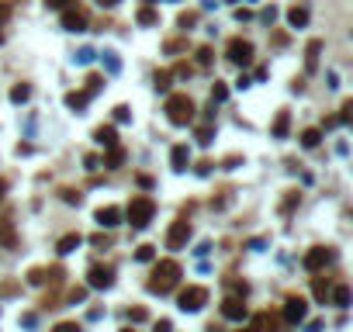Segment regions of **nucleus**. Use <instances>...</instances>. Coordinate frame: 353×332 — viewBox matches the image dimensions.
<instances>
[{"instance_id":"obj_34","label":"nucleus","mask_w":353,"mask_h":332,"mask_svg":"<svg viewBox=\"0 0 353 332\" xmlns=\"http://www.w3.org/2000/svg\"><path fill=\"white\" fill-rule=\"evenodd\" d=\"M225 97H229V87H225V83H215V87H211V100H215V104H222Z\"/></svg>"},{"instance_id":"obj_18","label":"nucleus","mask_w":353,"mask_h":332,"mask_svg":"<svg viewBox=\"0 0 353 332\" xmlns=\"http://www.w3.org/2000/svg\"><path fill=\"white\" fill-rule=\"evenodd\" d=\"M87 100H90V94H87V90H69V94H66V107L83 111V107H87Z\"/></svg>"},{"instance_id":"obj_22","label":"nucleus","mask_w":353,"mask_h":332,"mask_svg":"<svg viewBox=\"0 0 353 332\" xmlns=\"http://www.w3.org/2000/svg\"><path fill=\"white\" fill-rule=\"evenodd\" d=\"M288 24H291V28H305V24H308V11H305V7H291V11H288Z\"/></svg>"},{"instance_id":"obj_42","label":"nucleus","mask_w":353,"mask_h":332,"mask_svg":"<svg viewBox=\"0 0 353 332\" xmlns=\"http://www.w3.org/2000/svg\"><path fill=\"white\" fill-rule=\"evenodd\" d=\"M83 298H87V287H73V291H69V301H73V305L83 301Z\"/></svg>"},{"instance_id":"obj_25","label":"nucleus","mask_w":353,"mask_h":332,"mask_svg":"<svg viewBox=\"0 0 353 332\" xmlns=\"http://www.w3.org/2000/svg\"><path fill=\"white\" fill-rule=\"evenodd\" d=\"M28 97H31V87H28V83H18V87L11 90V100H14V104H24Z\"/></svg>"},{"instance_id":"obj_37","label":"nucleus","mask_w":353,"mask_h":332,"mask_svg":"<svg viewBox=\"0 0 353 332\" xmlns=\"http://www.w3.org/2000/svg\"><path fill=\"white\" fill-rule=\"evenodd\" d=\"M52 332H83V325H77V322H59Z\"/></svg>"},{"instance_id":"obj_5","label":"nucleus","mask_w":353,"mask_h":332,"mask_svg":"<svg viewBox=\"0 0 353 332\" xmlns=\"http://www.w3.org/2000/svg\"><path fill=\"white\" fill-rule=\"evenodd\" d=\"M333 260H336L333 246H312V249L305 253V260H301V263H305V270H308V274H319V270H326Z\"/></svg>"},{"instance_id":"obj_3","label":"nucleus","mask_w":353,"mask_h":332,"mask_svg":"<svg viewBox=\"0 0 353 332\" xmlns=\"http://www.w3.org/2000/svg\"><path fill=\"white\" fill-rule=\"evenodd\" d=\"M163 111H166V118H170L173 125H191V121H194V111H197V107H194V100L187 97V94H170Z\"/></svg>"},{"instance_id":"obj_53","label":"nucleus","mask_w":353,"mask_h":332,"mask_svg":"<svg viewBox=\"0 0 353 332\" xmlns=\"http://www.w3.org/2000/svg\"><path fill=\"white\" fill-rule=\"evenodd\" d=\"M229 4H235V0H229Z\"/></svg>"},{"instance_id":"obj_15","label":"nucleus","mask_w":353,"mask_h":332,"mask_svg":"<svg viewBox=\"0 0 353 332\" xmlns=\"http://www.w3.org/2000/svg\"><path fill=\"white\" fill-rule=\"evenodd\" d=\"M0 246H4V249H18V232H14V222H0Z\"/></svg>"},{"instance_id":"obj_38","label":"nucleus","mask_w":353,"mask_h":332,"mask_svg":"<svg viewBox=\"0 0 353 332\" xmlns=\"http://www.w3.org/2000/svg\"><path fill=\"white\" fill-rule=\"evenodd\" d=\"M197 21V14L194 11H187V14H180V28H184V31H191V24H194Z\"/></svg>"},{"instance_id":"obj_41","label":"nucleus","mask_w":353,"mask_h":332,"mask_svg":"<svg viewBox=\"0 0 353 332\" xmlns=\"http://www.w3.org/2000/svg\"><path fill=\"white\" fill-rule=\"evenodd\" d=\"M128 318H132V322H146L149 312H146V308H128Z\"/></svg>"},{"instance_id":"obj_4","label":"nucleus","mask_w":353,"mask_h":332,"mask_svg":"<svg viewBox=\"0 0 353 332\" xmlns=\"http://www.w3.org/2000/svg\"><path fill=\"white\" fill-rule=\"evenodd\" d=\"M176 305H180L184 312H201V308L208 305V287H201V284L184 287V291L176 294Z\"/></svg>"},{"instance_id":"obj_31","label":"nucleus","mask_w":353,"mask_h":332,"mask_svg":"<svg viewBox=\"0 0 353 332\" xmlns=\"http://www.w3.org/2000/svg\"><path fill=\"white\" fill-rule=\"evenodd\" d=\"M211 45H201V49H197V66H211Z\"/></svg>"},{"instance_id":"obj_6","label":"nucleus","mask_w":353,"mask_h":332,"mask_svg":"<svg viewBox=\"0 0 353 332\" xmlns=\"http://www.w3.org/2000/svg\"><path fill=\"white\" fill-rule=\"evenodd\" d=\"M225 56H229V62H235V66H250V62H253V42L232 39L229 49H225Z\"/></svg>"},{"instance_id":"obj_16","label":"nucleus","mask_w":353,"mask_h":332,"mask_svg":"<svg viewBox=\"0 0 353 332\" xmlns=\"http://www.w3.org/2000/svg\"><path fill=\"white\" fill-rule=\"evenodd\" d=\"M80 242H83V235H80V232H69V235H62V239L56 242V249L66 256V253H73V249H80Z\"/></svg>"},{"instance_id":"obj_20","label":"nucleus","mask_w":353,"mask_h":332,"mask_svg":"<svg viewBox=\"0 0 353 332\" xmlns=\"http://www.w3.org/2000/svg\"><path fill=\"white\" fill-rule=\"evenodd\" d=\"M288 128H291V111H280L270 132H274V138H284V135H288Z\"/></svg>"},{"instance_id":"obj_7","label":"nucleus","mask_w":353,"mask_h":332,"mask_svg":"<svg viewBox=\"0 0 353 332\" xmlns=\"http://www.w3.org/2000/svg\"><path fill=\"white\" fill-rule=\"evenodd\" d=\"M187 239H191V222H187V218H176L173 225H170V232H166V249H184Z\"/></svg>"},{"instance_id":"obj_23","label":"nucleus","mask_w":353,"mask_h":332,"mask_svg":"<svg viewBox=\"0 0 353 332\" xmlns=\"http://www.w3.org/2000/svg\"><path fill=\"white\" fill-rule=\"evenodd\" d=\"M319 142H322V128H305V132H301V145H305V149H315Z\"/></svg>"},{"instance_id":"obj_2","label":"nucleus","mask_w":353,"mask_h":332,"mask_svg":"<svg viewBox=\"0 0 353 332\" xmlns=\"http://www.w3.org/2000/svg\"><path fill=\"white\" fill-rule=\"evenodd\" d=\"M153 215H156V201L146 194H138L128 201V208H125V218H128V225L132 229H146L149 222H153Z\"/></svg>"},{"instance_id":"obj_35","label":"nucleus","mask_w":353,"mask_h":332,"mask_svg":"<svg viewBox=\"0 0 353 332\" xmlns=\"http://www.w3.org/2000/svg\"><path fill=\"white\" fill-rule=\"evenodd\" d=\"M156 90H170V80H173V73H166V69H163V73H156Z\"/></svg>"},{"instance_id":"obj_17","label":"nucleus","mask_w":353,"mask_h":332,"mask_svg":"<svg viewBox=\"0 0 353 332\" xmlns=\"http://www.w3.org/2000/svg\"><path fill=\"white\" fill-rule=\"evenodd\" d=\"M187 163H191L187 145H173V153H170V166H173V170H187Z\"/></svg>"},{"instance_id":"obj_1","label":"nucleus","mask_w":353,"mask_h":332,"mask_svg":"<svg viewBox=\"0 0 353 332\" xmlns=\"http://www.w3.org/2000/svg\"><path fill=\"white\" fill-rule=\"evenodd\" d=\"M180 284V263L176 260H156L153 274H149V291L153 294H170Z\"/></svg>"},{"instance_id":"obj_10","label":"nucleus","mask_w":353,"mask_h":332,"mask_svg":"<svg viewBox=\"0 0 353 332\" xmlns=\"http://www.w3.org/2000/svg\"><path fill=\"white\" fill-rule=\"evenodd\" d=\"M62 28L66 31H87V14L80 7H66L62 11Z\"/></svg>"},{"instance_id":"obj_52","label":"nucleus","mask_w":353,"mask_h":332,"mask_svg":"<svg viewBox=\"0 0 353 332\" xmlns=\"http://www.w3.org/2000/svg\"><path fill=\"white\" fill-rule=\"evenodd\" d=\"M146 4H156V0H146Z\"/></svg>"},{"instance_id":"obj_40","label":"nucleus","mask_w":353,"mask_h":332,"mask_svg":"<svg viewBox=\"0 0 353 332\" xmlns=\"http://www.w3.org/2000/svg\"><path fill=\"white\" fill-rule=\"evenodd\" d=\"M128 118H132L128 104H118V107H115V121H128Z\"/></svg>"},{"instance_id":"obj_32","label":"nucleus","mask_w":353,"mask_h":332,"mask_svg":"<svg viewBox=\"0 0 353 332\" xmlns=\"http://www.w3.org/2000/svg\"><path fill=\"white\" fill-rule=\"evenodd\" d=\"M350 115H353V100H343V107H339V125H350Z\"/></svg>"},{"instance_id":"obj_45","label":"nucleus","mask_w":353,"mask_h":332,"mask_svg":"<svg viewBox=\"0 0 353 332\" xmlns=\"http://www.w3.org/2000/svg\"><path fill=\"white\" fill-rule=\"evenodd\" d=\"M173 73H176V77H191V73H194V69H191V66H187V62H180V66H176Z\"/></svg>"},{"instance_id":"obj_12","label":"nucleus","mask_w":353,"mask_h":332,"mask_svg":"<svg viewBox=\"0 0 353 332\" xmlns=\"http://www.w3.org/2000/svg\"><path fill=\"white\" fill-rule=\"evenodd\" d=\"M94 222H97L100 229H115L118 222H121V208H115V204H108V208H97V211H94Z\"/></svg>"},{"instance_id":"obj_21","label":"nucleus","mask_w":353,"mask_h":332,"mask_svg":"<svg viewBox=\"0 0 353 332\" xmlns=\"http://www.w3.org/2000/svg\"><path fill=\"white\" fill-rule=\"evenodd\" d=\"M333 305L336 308H350V287L346 284H336L333 287Z\"/></svg>"},{"instance_id":"obj_43","label":"nucleus","mask_w":353,"mask_h":332,"mask_svg":"<svg viewBox=\"0 0 353 332\" xmlns=\"http://www.w3.org/2000/svg\"><path fill=\"white\" fill-rule=\"evenodd\" d=\"M90 242H94V246H97V249H108V246H111V239H108V235H94V239H90Z\"/></svg>"},{"instance_id":"obj_36","label":"nucleus","mask_w":353,"mask_h":332,"mask_svg":"<svg viewBox=\"0 0 353 332\" xmlns=\"http://www.w3.org/2000/svg\"><path fill=\"white\" fill-rule=\"evenodd\" d=\"M59 194H62V201H66V204H80V191H69V187H62Z\"/></svg>"},{"instance_id":"obj_49","label":"nucleus","mask_w":353,"mask_h":332,"mask_svg":"<svg viewBox=\"0 0 353 332\" xmlns=\"http://www.w3.org/2000/svg\"><path fill=\"white\" fill-rule=\"evenodd\" d=\"M4 194H7V180H0V201H4Z\"/></svg>"},{"instance_id":"obj_13","label":"nucleus","mask_w":353,"mask_h":332,"mask_svg":"<svg viewBox=\"0 0 353 332\" xmlns=\"http://www.w3.org/2000/svg\"><path fill=\"white\" fill-rule=\"evenodd\" d=\"M250 332H277V318H274L270 312H256Z\"/></svg>"},{"instance_id":"obj_48","label":"nucleus","mask_w":353,"mask_h":332,"mask_svg":"<svg viewBox=\"0 0 353 332\" xmlns=\"http://www.w3.org/2000/svg\"><path fill=\"white\" fill-rule=\"evenodd\" d=\"M45 4H49V7H66L69 0H45Z\"/></svg>"},{"instance_id":"obj_46","label":"nucleus","mask_w":353,"mask_h":332,"mask_svg":"<svg viewBox=\"0 0 353 332\" xmlns=\"http://www.w3.org/2000/svg\"><path fill=\"white\" fill-rule=\"evenodd\" d=\"M211 166H215V163H211V159H204V163H197V173H201V176L211 173Z\"/></svg>"},{"instance_id":"obj_8","label":"nucleus","mask_w":353,"mask_h":332,"mask_svg":"<svg viewBox=\"0 0 353 332\" xmlns=\"http://www.w3.org/2000/svg\"><path fill=\"white\" fill-rule=\"evenodd\" d=\"M284 322H291V325H298V322H305V315H308V301L305 298H298V294H291L288 301H284Z\"/></svg>"},{"instance_id":"obj_50","label":"nucleus","mask_w":353,"mask_h":332,"mask_svg":"<svg viewBox=\"0 0 353 332\" xmlns=\"http://www.w3.org/2000/svg\"><path fill=\"white\" fill-rule=\"evenodd\" d=\"M118 0H100V7H115Z\"/></svg>"},{"instance_id":"obj_9","label":"nucleus","mask_w":353,"mask_h":332,"mask_svg":"<svg viewBox=\"0 0 353 332\" xmlns=\"http://www.w3.org/2000/svg\"><path fill=\"white\" fill-rule=\"evenodd\" d=\"M115 284V270L111 267H100V263H94L90 270H87V287H97V291H104V287H111Z\"/></svg>"},{"instance_id":"obj_33","label":"nucleus","mask_w":353,"mask_h":332,"mask_svg":"<svg viewBox=\"0 0 353 332\" xmlns=\"http://www.w3.org/2000/svg\"><path fill=\"white\" fill-rule=\"evenodd\" d=\"M298 201H301V194H298V191H288V197H284V204H280V211L288 215V211H291V208L298 204Z\"/></svg>"},{"instance_id":"obj_26","label":"nucleus","mask_w":353,"mask_h":332,"mask_svg":"<svg viewBox=\"0 0 353 332\" xmlns=\"http://www.w3.org/2000/svg\"><path fill=\"white\" fill-rule=\"evenodd\" d=\"M135 21L138 24H159V14L153 11V7H142V11L135 14Z\"/></svg>"},{"instance_id":"obj_51","label":"nucleus","mask_w":353,"mask_h":332,"mask_svg":"<svg viewBox=\"0 0 353 332\" xmlns=\"http://www.w3.org/2000/svg\"><path fill=\"white\" fill-rule=\"evenodd\" d=\"M121 332H135V329H121Z\"/></svg>"},{"instance_id":"obj_11","label":"nucleus","mask_w":353,"mask_h":332,"mask_svg":"<svg viewBox=\"0 0 353 332\" xmlns=\"http://www.w3.org/2000/svg\"><path fill=\"white\" fill-rule=\"evenodd\" d=\"M222 315H225V318H232V322H239V318H246V305H242V298H239V294H229V298H225V301H222Z\"/></svg>"},{"instance_id":"obj_30","label":"nucleus","mask_w":353,"mask_h":332,"mask_svg":"<svg viewBox=\"0 0 353 332\" xmlns=\"http://www.w3.org/2000/svg\"><path fill=\"white\" fill-rule=\"evenodd\" d=\"M211 135H215L211 125H201V128H197V142H201V145H211Z\"/></svg>"},{"instance_id":"obj_29","label":"nucleus","mask_w":353,"mask_h":332,"mask_svg":"<svg viewBox=\"0 0 353 332\" xmlns=\"http://www.w3.org/2000/svg\"><path fill=\"white\" fill-rule=\"evenodd\" d=\"M100 87H104V77H100V73H90V77H87V94L94 97V94H97Z\"/></svg>"},{"instance_id":"obj_44","label":"nucleus","mask_w":353,"mask_h":332,"mask_svg":"<svg viewBox=\"0 0 353 332\" xmlns=\"http://www.w3.org/2000/svg\"><path fill=\"white\" fill-rule=\"evenodd\" d=\"M153 332H173V325H170V322H166V318H159L156 325H153Z\"/></svg>"},{"instance_id":"obj_28","label":"nucleus","mask_w":353,"mask_h":332,"mask_svg":"<svg viewBox=\"0 0 353 332\" xmlns=\"http://www.w3.org/2000/svg\"><path fill=\"white\" fill-rule=\"evenodd\" d=\"M312 291H315V298H319V301H326V298H329V280H322V277H315Z\"/></svg>"},{"instance_id":"obj_39","label":"nucleus","mask_w":353,"mask_h":332,"mask_svg":"<svg viewBox=\"0 0 353 332\" xmlns=\"http://www.w3.org/2000/svg\"><path fill=\"white\" fill-rule=\"evenodd\" d=\"M184 45H187L184 39H170L166 45H163V49H166V52H184Z\"/></svg>"},{"instance_id":"obj_24","label":"nucleus","mask_w":353,"mask_h":332,"mask_svg":"<svg viewBox=\"0 0 353 332\" xmlns=\"http://www.w3.org/2000/svg\"><path fill=\"white\" fill-rule=\"evenodd\" d=\"M121 163H125V149H121V145H111V153H108V159H104V166H108V170H118Z\"/></svg>"},{"instance_id":"obj_47","label":"nucleus","mask_w":353,"mask_h":332,"mask_svg":"<svg viewBox=\"0 0 353 332\" xmlns=\"http://www.w3.org/2000/svg\"><path fill=\"white\" fill-rule=\"evenodd\" d=\"M7 18H11V7H7V4H0V24H4Z\"/></svg>"},{"instance_id":"obj_14","label":"nucleus","mask_w":353,"mask_h":332,"mask_svg":"<svg viewBox=\"0 0 353 332\" xmlns=\"http://www.w3.org/2000/svg\"><path fill=\"white\" fill-rule=\"evenodd\" d=\"M94 138H97V145H104V149L118 145V132H115V125H100V128H94Z\"/></svg>"},{"instance_id":"obj_19","label":"nucleus","mask_w":353,"mask_h":332,"mask_svg":"<svg viewBox=\"0 0 353 332\" xmlns=\"http://www.w3.org/2000/svg\"><path fill=\"white\" fill-rule=\"evenodd\" d=\"M319 52H322V42L312 39V42H308V49H305V66H308V73L319 66Z\"/></svg>"},{"instance_id":"obj_27","label":"nucleus","mask_w":353,"mask_h":332,"mask_svg":"<svg viewBox=\"0 0 353 332\" xmlns=\"http://www.w3.org/2000/svg\"><path fill=\"white\" fill-rule=\"evenodd\" d=\"M135 260H138V263H153V260H156V246H138Z\"/></svg>"}]
</instances>
